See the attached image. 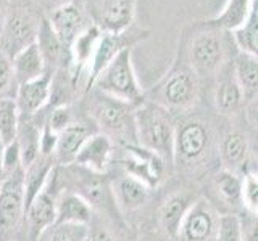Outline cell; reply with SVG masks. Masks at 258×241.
Masks as SVG:
<instances>
[{
	"mask_svg": "<svg viewBox=\"0 0 258 241\" xmlns=\"http://www.w3.org/2000/svg\"><path fill=\"white\" fill-rule=\"evenodd\" d=\"M40 238H45V241H86L89 238V225L56 222Z\"/></svg>",
	"mask_w": 258,
	"mask_h": 241,
	"instance_id": "d6a6232c",
	"label": "cell"
},
{
	"mask_svg": "<svg viewBox=\"0 0 258 241\" xmlns=\"http://www.w3.org/2000/svg\"><path fill=\"white\" fill-rule=\"evenodd\" d=\"M102 34L103 32L95 24L91 23L70 44L68 55L71 61V82L75 87L79 84L81 77L86 79V85H87V69L94 58L95 48L99 45Z\"/></svg>",
	"mask_w": 258,
	"mask_h": 241,
	"instance_id": "5bb4252c",
	"label": "cell"
},
{
	"mask_svg": "<svg viewBox=\"0 0 258 241\" xmlns=\"http://www.w3.org/2000/svg\"><path fill=\"white\" fill-rule=\"evenodd\" d=\"M92 135L89 127L83 123H75L63 132L58 134V143L55 150V161L58 164L68 166L75 163L79 150L83 148L86 140Z\"/></svg>",
	"mask_w": 258,
	"mask_h": 241,
	"instance_id": "cb8c5ba5",
	"label": "cell"
},
{
	"mask_svg": "<svg viewBox=\"0 0 258 241\" xmlns=\"http://www.w3.org/2000/svg\"><path fill=\"white\" fill-rule=\"evenodd\" d=\"M245 116L248 124L258 132V95L245 103Z\"/></svg>",
	"mask_w": 258,
	"mask_h": 241,
	"instance_id": "60d3db41",
	"label": "cell"
},
{
	"mask_svg": "<svg viewBox=\"0 0 258 241\" xmlns=\"http://www.w3.org/2000/svg\"><path fill=\"white\" fill-rule=\"evenodd\" d=\"M56 143H58V134H55L52 129L47 126V123H44L42 129H40V140H39L40 156H53L55 158Z\"/></svg>",
	"mask_w": 258,
	"mask_h": 241,
	"instance_id": "74e56055",
	"label": "cell"
},
{
	"mask_svg": "<svg viewBox=\"0 0 258 241\" xmlns=\"http://www.w3.org/2000/svg\"><path fill=\"white\" fill-rule=\"evenodd\" d=\"M39 140H40V129L32 123V120L26 119V123L24 124L20 123L16 142H18V145H20L21 164L24 169L29 167L40 156Z\"/></svg>",
	"mask_w": 258,
	"mask_h": 241,
	"instance_id": "f1b7e54d",
	"label": "cell"
},
{
	"mask_svg": "<svg viewBox=\"0 0 258 241\" xmlns=\"http://www.w3.org/2000/svg\"><path fill=\"white\" fill-rule=\"evenodd\" d=\"M92 88L111 98L137 106L145 100V90L133 64V48H124L94 80Z\"/></svg>",
	"mask_w": 258,
	"mask_h": 241,
	"instance_id": "277c9868",
	"label": "cell"
},
{
	"mask_svg": "<svg viewBox=\"0 0 258 241\" xmlns=\"http://www.w3.org/2000/svg\"><path fill=\"white\" fill-rule=\"evenodd\" d=\"M5 142H4V139L0 137V175L4 177V155H5Z\"/></svg>",
	"mask_w": 258,
	"mask_h": 241,
	"instance_id": "7bdbcfd3",
	"label": "cell"
},
{
	"mask_svg": "<svg viewBox=\"0 0 258 241\" xmlns=\"http://www.w3.org/2000/svg\"><path fill=\"white\" fill-rule=\"evenodd\" d=\"M36 44L39 45V50L44 56L47 71L53 72V68L60 63L63 52H64V48H67V47L63 45L60 37L55 34V31L50 26L48 20H40V26H39V34H37ZM67 50H68V48H67Z\"/></svg>",
	"mask_w": 258,
	"mask_h": 241,
	"instance_id": "83f0119b",
	"label": "cell"
},
{
	"mask_svg": "<svg viewBox=\"0 0 258 241\" xmlns=\"http://www.w3.org/2000/svg\"><path fill=\"white\" fill-rule=\"evenodd\" d=\"M48 23H50L55 34L60 37V40L67 48H70V44L75 40L79 32H83L89 26L86 23L83 10L71 2L52 10Z\"/></svg>",
	"mask_w": 258,
	"mask_h": 241,
	"instance_id": "ac0fdd59",
	"label": "cell"
},
{
	"mask_svg": "<svg viewBox=\"0 0 258 241\" xmlns=\"http://www.w3.org/2000/svg\"><path fill=\"white\" fill-rule=\"evenodd\" d=\"M242 206L247 212L258 215V174L255 172L242 177Z\"/></svg>",
	"mask_w": 258,
	"mask_h": 241,
	"instance_id": "e575fe53",
	"label": "cell"
},
{
	"mask_svg": "<svg viewBox=\"0 0 258 241\" xmlns=\"http://www.w3.org/2000/svg\"><path fill=\"white\" fill-rule=\"evenodd\" d=\"M113 150H115V142L108 135L94 132L86 140L83 148L79 150L73 164L83 167L92 174H103L110 166Z\"/></svg>",
	"mask_w": 258,
	"mask_h": 241,
	"instance_id": "9a60e30c",
	"label": "cell"
},
{
	"mask_svg": "<svg viewBox=\"0 0 258 241\" xmlns=\"http://www.w3.org/2000/svg\"><path fill=\"white\" fill-rule=\"evenodd\" d=\"M12 64H13V76L20 84L37 79L47 71L44 56L40 53L37 44H32L28 48H24L23 52H20L12 60Z\"/></svg>",
	"mask_w": 258,
	"mask_h": 241,
	"instance_id": "484cf974",
	"label": "cell"
},
{
	"mask_svg": "<svg viewBox=\"0 0 258 241\" xmlns=\"http://www.w3.org/2000/svg\"><path fill=\"white\" fill-rule=\"evenodd\" d=\"M149 34H150L149 31H142V29H127L126 32H121V34H108V32H103L99 40V45L95 48L94 58L91 64H89L86 90L87 92L91 90L97 76L108 66L118 53L123 52L124 48H133L136 44H139L141 40L147 39Z\"/></svg>",
	"mask_w": 258,
	"mask_h": 241,
	"instance_id": "30bf717a",
	"label": "cell"
},
{
	"mask_svg": "<svg viewBox=\"0 0 258 241\" xmlns=\"http://www.w3.org/2000/svg\"><path fill=\"white\" fill-rule=\"evenodd\" d=\"M2 180H4V177H2V175H0V185H2Z\"/></svg>",
	"mask_w": 258,
	"mask_h": 241,
	"instance_id": "bcb514c9",
	"label": "cell"
},
{
	"mask_svg": "<svg viewBox=\"0 0 258 241\" xmlns=\"http://www.w3.org/2000/svg\"><path fill=\"white\" fill-rule=\"evenodd\" d=\"M21 164V151H20V145L18 142H13L5 147V155H4V177L10 175L15 171H18Z\"/></svg>",
	"mask_w": 258,
	"mask_h": 241,
	"instance_id": "8d00e7d4",
	"label": "cell"
},
{
	"mask_svg": "<svg viewBox=\"0 0 258 241\" xmlns=\"http://www.w3.org/2000/svg\"><path fill=\"white\" fill-rule=\"evenodd\" d=\"M234 77L239 82L245 103L258 95V58L237 52L232 61Z\"/></svg>",
	"mask_w": 258,
	"mask_h": 241,
	"instance_id": "4316f807",
	"label": "cell"
},
{
	"mask_svg": "<svg viewBox=\"0 0 258 241\" xmlns=\"http://www.w3.org/2000/svg\"><path fill=\"white\" fill-rule=\"evenodd\" d=\"M113 199L115 204L121 207L123 211H137L141 209L149 199L150 188L144 182L134 179L131 175L119 177V179L113 185Z\"/></svg>",
	"mask_w": 258,
	"mask_h": 241,
	"instance_id": "44dd1931",
	"label": "cell"
},
{
	"mask_svg": "<svg viewBox=\"0 0 258 241\" xmlns=\"http://www.w3.org/2000/svg\"><path fill=\"white\" fill-rule=\"evenodd\" d=\"M220 214L205 198L194 201L181 223L177 238L181 241H215Z\"/></svg>",
	"mask_w": 258,
	"mask_h": 241,
	"instance_id": "7c38bea8",
	"label": "cell"
},
{
	"mask_svg": "<svg viewBox=\"0 0 258 241\" xmlns=\"http://www.w3.org/2000/svg\"><path fill=\"white\" fill-rule=\"evenodd\" d=\"M89 116L99 126L100 132L108 135L113 142L118 139L124 145L137 143L134 106L131 104L95 90L94 96L89 101Z\"/></svg>",
	"mask_w": 258,
	"mask_h": 241,
	"instance_id": "5b68a950",
	"label": "cell"
},
{
	"mask_svg": "<svg viewBox=\"0 0 258 241\" xmlns=\"http://www.w3.org/2000/svg\"><path fill=\"white\" fill-rule=\"evenodd\" d=\"M213 135L210 126L199 117H187L176 126L173 163L184 169H192L208 158Z\"/></svg>",
	"mask_w": 258,
	"mask_h": 241,
	"instance_id": "8992f818",
	"label": "cell"
},
{
	"mask_svg": "<svg viewBox=\"0 0 258 241\" xmlns=\"http://www.w3.org/2000/svg\"><path fill=\"white\" fill-rule=\"evenodd\" d=\"M45 2H47L48 7H52L53 10H55V8H58V7H61L64 4H68L70 0H45Z\"/></svg>",
	"mask_w": 258,
	"mask_h": 241,
	"instance_id": "ee69618b",
	"label": "cell"
},
{
	"mask_svg": "<svg viewBox=\"0 0 258 241\" xmlns=\"http://www.w3.org/2000/svg\"><path fill=\"white\" fill-rule=\"evenodd\" d=\"M52 77H53V72L45 71L40 77L20 84L18 93H16L15 100H16V104H18L21 116H26V117L34 116L50 101Z\"/></svg>",
	"mask_w": 258,
	"mask_h": 241,
	"instance_id": "2e32d148",
	"label": "cell"
},
{
	"mask_svg": "<svg viewBox=\"0 0 258 241\" xmlns=\"http://www.w3.org/2000/svg\"><path fill=\"white\" fill-rule=\"evenodd\" d=\"M232 42L236 45L237 52L245 53L258 58V12L253 8L248 21L240 29L232 32Z\"/></svg>",
	"mask_w": 258,
	"mask_h": 241,
	"instance_id": "f546056e",
	"label": "cell"
},
{
	"mask_svg": "<svg viewBox=\"0 0 258 241\" xmlns=\"http://www.w3.org/2000/svg\"><path fill=\"white\" fill-rule=\"evenodd\" d=\"M256 156H258V147H256Z\"/></svg>",
	"mask_w": 258,
	"mask_h": 241,
	"instance_id": "7dc6e473",
	"label": "cell"
},
{
	"mask_svg": "<svg viewBox=\"0 0 258 241\" xmlns=\"http://www.w3.org/2000/svg\"><path fill=\"white\" fill-rule=\"evenodd\" d=\"M242 239L244 241H258V215L250 214L242 219Z\"/></svg>",
	"mask_w": 258,
	"mask_h": 241,
	"instance_id": "ab89813d",
	"label": "cell"
},
{
	"mask_svg": "<svg viewBox=\"0 0 258 241\" xmlns=\"http://www.w3.org/2000/svg\"><path fill=\"white\" fill-rule=\"evenodd\" d=\"M20 109L16 100L13 98H0V137L5 145H10L18 137L20 129Z\"/></svg>",
	"mask_w": 258,
	"mask_h": 241,
	"instance_id": "1f68e13d",
	"label": "cell"
},
{
	"mask_svg": "<svg viewBox=\"0 0 258 241\" xmlns=\"http://www.w3.org/2000/svg\"><path fill=\"white\" fill-rule=\"evenodd\" d=\"M255 8H256V12H258V2H256V0H255Z\"/></svg>",
	"mask_w": 258,
	"mask_h": 241,
	"instance_id": "f6af8a7d",
	"label": "cell"
},
{
	"mask_svg": "<svg viewBox=\"0 0 258 241\" xmlns=\"http://www.w3.org/2000/svg\"><path fill=\"white\" fill-rule=\"evenodd\" d=\"M89 241H115L111 236V233L107 228L97 227L92 231L89 230Z\"/></svg>",
	"mask_w": 258,
	"mask_h": 241,
	"instance_id": "b9f144b4",
	"label": "cell"
},
{
	"mask_svg": "<svg viewBox=\"0 0 258 241\" xmlns=\"http://www.w3.org/2000/svg\"><path fill=\"white\" fill-rule=\"evenodd\" d=\"M45 123L55 134H60L64 131V129H68L70 126L75 124L76 120H75V114H73L71 106L67 103H63L52 109V112L48 114Z\"/></svg>",
	"mask_w": 258,
	"mask_h": 241,
	"instance_id": "d590c367",
	"label": "cell"
},
{
	"mask_svg": "<svg viewBox=\"0 0 258 241\" xmlns=\"http://www.w3.org/2000/svg\"><path fill=\"white\" fill-rule=\"evenodd\" d=\"M136 7L137 0H86L92 24L108 34H121L131 29Z\"/></svg>",
	"mask_w": 258,
	"mask_h": 241,
	"instance_id": "ba28073f",
	"label": "cell"
},
{
	"mask_svg": "<svg viewBox=\"0 0 258 241\" xmlns=\"http://www.w3.org/2000/svg\"><path fill=\"white\" fill-rule=\"evenodd\" d=\"M228 32L207 21H197L187 26L179 37V48L199 77L218 76L231 63Z\"/></svg>",
	"mask_w": 258,
	"mask_h": 241,
	"instance_id": "6da1fadb",
	"label": "cell"
},
{
	"mask_svg": "<svg viewBox=\"0 0 258 241\" xmlns=\"http://www.w3.org/2000/svg\"><path fill=\"white\" fill-rule=\"evenodd\" d=\"M194 201L190 199V196L184 191H177L169 195L163 204L160 206L158 211V223L160 227L163 228L168 235L171 236H177L181 228V223L184 220L185 214H187L189 207L192 206Z\"/></svg>",
	"mask_w": 258,
	"mask_h": 241,
	"instance_id": "7402d4cb",
	"label": "cell"
},
{
	"mask_svg": "<svg viewBox=\"0 0 258 241\" xmlns=\"http://www.w3.org/2000/svg\"><path fill=\"white\" fill-rule=\"evenodd\" d=\"M255 8V0H228L223 10L213 16L212 20H207L208 24L221 29L224 32H232L240 29L248 21Z\"/></svg>",
	"mask_w": 258,
	"mask_h": 241,
	"instance_id": "d4e9b609",
	"label": "cell"
},
{
	"mask_svg": "<svg viewBox=\"0 0 258 241\" xmlns=\"http://www.w3.org/2000/svg\"><path fill=\"white\" fill-rule=\"evenodd\" d=\"M166 163L168 161L158 156L157 153L145 150L141 145H124L123 167L126 169V174L144 182L149 188L158 187L165 179Z\"/></svg>",
	"mask_w": 258,
	"mask_h": 241,
	"instance_id": "8fae6325",
	"label": "cell"
},
{
	"mask_svg": "<svg viewBox=\"0 0 258 241\" xmlns=\"http://www.w3.org/2000/svg\"><path fill=\"white\" fill-rule=\"evenodd\" d=\"M40 21L28 8L15 7L7 13L0 29V52L13 60L20 52L36 44Z\"/></svg>",
	"mask_w": 258,
	"mask_h": 241,
	"instance_id": "52a82bcc",
	"label": "cell"
},
{
	"mask_svg": "<svg viewBox=\"0 0 258 241\" xmlns=\"http://www.w3.org/2000/svg\"><path fill=\"white\" fill-rule=\"evenodd\" d=\"M215 106L218 112L223 116H234L245 104L244 93L239 82L234 77L232 61L221 69V74H218V82L215 87Z\"/></svg>",
	"mask_w": 258,
	"mask_h": 241,
	"instance_id": "e0dca14e",
	"label": "cell"
},
{
	"mask_svg": "<svg viewBox=\"0 0 258 241\" xmlns=\"http://www.w3.org/2000/svg\"><path fill=\"white\" fill-rule=\"evenodd\" d=\"M56 198H58V191H56V167H55L45 190L32 201L26 211V215H24L32 241H39L42 233L56 222Z\"/></svg>",
	"mask_w": 258,
	"mask_h": 241,
	"instance_id": "4fadbf2b",
	"label": "cell"
},
{
	"mask_svg": "<svg viewBox=\"0 0 258 241\" xmlns=\"http://www.w3.org/2000/svg\"><path fill=\"white\" fill-rule=\"evenodd\" d=\"M215 188L218 195L228 204L239 206L242 204V177L237 172L221 169L215 175Z\"/></svg>",
	"mask_w": 258,
	"mask_h": 241,
	"instance_id": "4dcf8cb0",
	"label": "cell"
},
{
	"mask_svg": "<svg viewBox=\"0 0 258 241\" xmlns=\"http://www.w3.org/2000/svg\"><path fill=\"white\" fill-rule=\"evenodd\" d=\"M13 64L12 60L7 55L0 52V93L8 90L12 80H13Z\"/></svg>",
	"mask_w": 258,
	"mask_h": 241,
	"instance_id": "f35d334b",
	"label": "cell"
},
{
	"mask_svg": "<svg viewBox=\"0 0 258 241\" xmlns=\"http://www.w3.org/2000/svg\"><path fill=\"white\" fill-rule=\"evenodd\" d=\"M200 98V77L177 48L176 60L169 71L145 92V100L160 104L169 112H187Z\"/></svg>",
	"mask_w": 258,
	"mask_h": 241,
	"instance_id": "7a4b0ae2",
	"label": "cell"
},
{
	"mask_svg": "<svg viewBox=\"0 0 258 241\" xmlns=\"http://www.w3.org/2000/svg\"><path fill=\"white\" fill-rule=\"evenodd\" d=\"M134 124L137 143L173 163L176 124L171 112L150 100H144L134 108Z\"/></svg>",
	"mask_w": 258,
	"mask_h": 241,
	"instance_id": "3957f363",
	"label": "cell"
},
{
	"mask_svg": "<svg viewBox=\"0 0 258 241\" xmlns=\"http://www.w3.org/2000/svg\"><path fill=\"white\" fill-rule=\"evenodd\" d=\"M86 241H89V238H87V239H86Z\"/></svg>",
	"mask_w": 258,
	"mask_h": 241,
	"instance_id": "c3c4849f",
	"label": "cell"
},
{
	"mask_svg": "<svg viewBox=\"0 0 258 241\" xmlns=\"http://www.w3.org/2000/svg\"><path fill=\"white\" fill-rule=\"evenodd\" d=\"M215 241H244L242 239V220L237 214H220L215 233Z\"/></svg>",
	"mask_w": 258,
	"mask_h": 241,
	"instance_id": "836d02e7",
	"label": "cell"
},
{
	"mask_svg": "<svg viewBox=\"0 0 258 241\" xmlns=\"http://www.w3.org/2000/svg\"><path fill=\"white\" fill-rule=\"evenodd\" d=\"M53 156H39L29 167L24 169V209L34 201L47 187L48 180L55 171Z\"/></svg>",
	"mask_w": 258,
	"mask_h": 241,
	"instance_id": "ffe728a7",
	"label": "cell"
},
{
	"mask_svg": "<svg viewBox=\"0 0 258 241\" xmlns=\"http://www.w3.org/2000/svg\"><path fill=\"white\" fill-rule=\"evenodd\" d=\"M250 155V145L247 137L239 131H231L220 142V161L223 169L237 172L247 163Z\"/></svg>",
	"mask_w": 258,
	"mask_h": 241,
	"instance_id": "603a6c76",
	"label": "cell"
},
{
	"mask_svg": "<svg viewBox=\"0 0 258 241\" xmlns=\"http://www.w3.org/2000/svg\"><path fill=\"white\" fill-rule=\"evenodd\" d=\"M92 220V204L76 191H61L56 198V222L89 225ZM55 222V223H56Z\"/></svg>",
	"mask_w": 258,
	"mask_h": 241,
	"instance_id": "d6986e66",
	"label": "cell"
},
{
	"mask_svg": "<svg viewBox=\"0 0 258 241\" xmlns=\"http://www.w3.org/2000/svg\"><path fill=\"white\" fill-rule=\"evenodd\" d=\"M24 215V167H20L5 175L0 185V235L5 236L18 230Z\"/></svg>",
	"mask_w": 258,
	"mask_h": 241,
	"instance_id": "9c48e42d",
	"label": "cell"
}]
</instances>
